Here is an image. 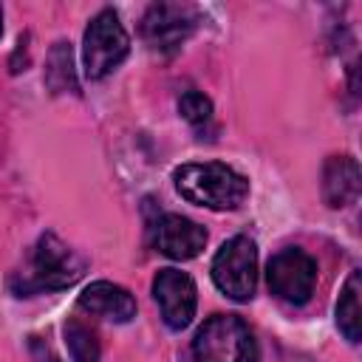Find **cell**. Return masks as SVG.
Wrapping results in <instances>:
<instances>
[{
  "instance_id": "6",
  "label": "cell",
  "mask_w": 362,
  "mask_h": 362,
  "mask_svg": "<svg viewBox=\"0 0 362 362\" xmlns=\"http://www.w3.org/2000/svg\"><path fill=\"white\" fill-rule=\"evenodd\" d=\"M266 283L269 291L286 303V305H305L314 294V283H317V260L297 249V246H286L277 255L269 257L266 263Z\"/></svg>"
},
{
  "instance_id": "2",
  "label": "cell",
  "mask_w": 362,
  "mask_h": 362,
  "mask_svg": "<svg viewBox=\"0 0 362 362\" xmlns=\"http://www.w3.org/2000/svg\"><path fill=\"white\" fill-rule=\"evenodd\" d=\"M175 192L195 206L212 209V212H229L243 204L249 195V181L235 167L221 161H204V164H181L173 173Z\"/></svg>"
},
{
  "instance_id": "15",
  "label": "cell",
  "mask_w": 362,
  "mask_h": 362,
  "mask_svg": "<svg viewBox=\"0 0 362 362\" xmlns=\"http://www.w3.org/2000/svg\"><path fill=\"white\" fill-rule=\"evenodd\" d=\"M178 113L184 122H189L195 130H204L212 122V102L198 90H184L178 96Z\"/></svg>"
},
{
  "instance_id": "17",
  "label": "cell",
  "mask_w": 362,
  "mask_h": 362,
  "mask_svg": "<svg viewBox=\"0 0 362 362\" xmlns=\"http://www.w3.org/2000/svg\"><path fill=\"white\" fill-rule=\"evenodd\" d=\"M0 34H3V8H0Z\"/></svg>"
},
{
  "instance_id": "9",
  "label": "cell",
  "mask_w": 362,
  "mask_h": 362,
  "mask_svg": "<svg viewBox=\"0 0 362 362\" xmlns=\"http://www.w3.org/2000/svg\"><path fill=\"white\" fill-rule=\"evenodd\" d=\"M150 240L173 260H192L206 246V229L178 212H161L150 223Z\"/></svg>"
},
{
  "instance_id": "11",
  "label": "cell",
  "mask_w": 362,
  "mask_h": 362,
  "mask_svg": "<svg viewBox=\"0 0 362 362\" xmlns=\"http://www.w3.org/2000/svg\"><path fill=\"white\" fill-rule=\"evenodd\" d=\"M359 187H362V173L354 156H328L322 164V201L331 209H342L351 206L359 198Z\"/></svg>"
},
{
  "instance_id": "12",
  "label": "cell",
  "mask_w": 362,
  "mask_h": 362,
  "mask_svg": "<svg viewBox=\"0 0 362 362\" xmlns=\"http://www.w3.org/2000/svg\"><path fill=\"white\" fill-rule=\"evenodd\" d=\"M362 277L359 272H351L339 297H337V308H334V317H337V328L342 331V337L356 345L359 337H362Z\"/></svg>"
},
{
  "instance_id": "7",
  "label": "cell",
  "mask_w": 362,
  "mask_h": 362,
  "mask_svg": "<svg viewBox=\"0 0 362 362\" xmlns=\"http://www.w3.org/2000/svg\"><path fill=\"white\" fill-rule=\"evenodd\" d=\"M198 17L187 3H153L141 17V37L150 51L175 54L192 34Z\"/></svg>"
},
{
  "instance_id": "8",
  "label": "cell",
  "mask_w": 362,
  "mask_h": 362,
  "mask_svg": "<svg viewBox=\"0 0 362 362\" xmlns=\"http://www.w3.org/2000/svg\"><path fill=\"white\" fill-rule=\"evenodd\" d=\"M153 297H156L161 320L170 331H184L192 322L195 305H198V291L187 272L158 269V274L153 277Z\"/></svg>"
},
{
  "instance_id": "16",
  "label": "cell",
  "mask_w": 362,
  "mask_h": 362,
  "mask_svg": "<svg viewBox=\"0 0 362 362\" xmlns=\"http://www.w3.org/2000/svg\"><path fill=\"white\" fill-rule=\"evenodd\" d=\"M31 354H34V362H57V356L51 354V348L45 342H40V337H31Z\"/></svg>"
},
{
  "instance_id": "4",
  "label": "cell",
  "mask_w": 362,
  "mask_h": 362,
  "mask_svg": "<svg viewBox=\"0 0 362 362\" xmlns=\"http://www.w3.org/2000/svg\"><path fill=\"white\" fill-rule=\"evenodd\" d=\"M130 51V37L113 8H102L82 34V65L88 79H105Z\"/></svg>"
},
{
  "instance_id": "14",
  "label": "cell",
  "mask_w": 362,
  "mask_h": 362,
  "mask_svg": "<svg viewBox=\"0 0 362 362\" xmlns=\"http://www.w3.org/2000/svg\"><path fill=\"white\" fill-rule=\"evenodd\" d=\"M62 334H65V345H68L71 362H99L102 348H99L96 331L90 325H85L76 317H68L65 325H62Z\"/></svg>"
},
{
  "instance_id": "3",
  "label": "cell",
  "mask_w": 362,
  "mask_h": 362,
  "mask_svg": "<svg viewBox=\"0 0 362 362\" xmlns=\"http://www.w3.org/2000/svg\"><path fill=\"white\" fill-rule=\"evenodd\" d=\"M192 354L198 362H255L257 342L235 314H212L195 331Z\"/></svg>"
},
{
  "instance_id": "13",
  "label": "cell",
  "mask_w": 362,
  "mask_h": 362,
  "mask_svg": "<svg viewBox=\"0 0 362 362\" xmlns=\"http://www.w3.org/2000/svg\"><path fill=\"white\" fill-rule=\"evenodd\" d=\"M45 85L51 93H76V71H74V51L71 42L59 40L54 42V48L48 51L45 59Z\"/></svg>"
},
{
  "instance_id": "1",
  "label": "cell",
  "mask_w": 362,
  "mask_h": 362,
  "mask_svg": "<svg viewBox=\"0 0 362 362\" xmlns=\"http://www.w3.org/2000/svg\"><path fill=\"white\" fill-rule=\"evenodd\" d=\"M85 274V260L65 246L54 232H45L31 246L25 266L8 280L17 297H31L40 291H59L74 286Z\"/></svg>"
},
{
  "instance_id": "10",
  "label": "cell",
  "mask_w": 362,
  "mask_h": 362,
  "mask_svg": "<svg viewBox=\"0 0 362 362\" xmlns=\"http://www.w3.org/2000/svg\"><path fill=\"white\" fill-rule=\"evenodd\" d=\"M76 308L110 322H130L136 317L133 294L110 280H93L90 286H85L82 294L76 297Z\"/></svg>"
},
{
  "instance_id": "5",
  "label": "cell",
  "mask_w": 362,
  "mask_h": 362,
  "mask_svg": "<svg viewBox=\"0 0 362 362\" xmlns=\"http://www.w3.org/2000/svg\"><path fill=\"white\" fill-rule=\"evenodd\" d=\"M215 286L235 303H249L257 288V246L246 235L229 238L212 257Z\"/></svg>"
}]
</instances>
